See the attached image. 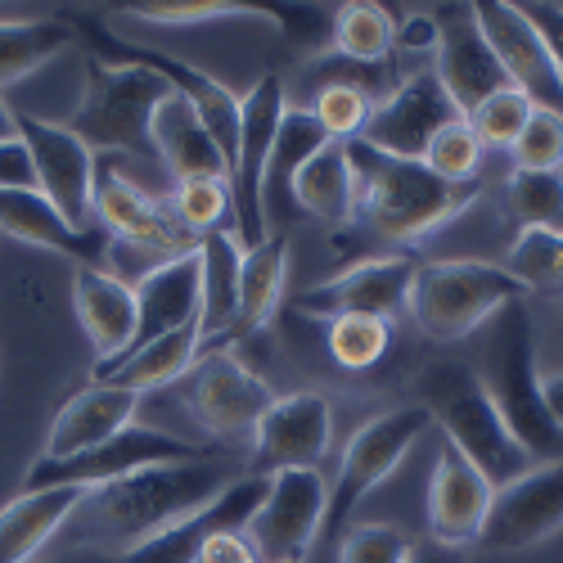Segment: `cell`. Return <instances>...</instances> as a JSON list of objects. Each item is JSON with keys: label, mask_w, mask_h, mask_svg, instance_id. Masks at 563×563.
Listing matches in <instances>:
<instances>
[{"label": "cell", "mask_w": 563, "mask_h": 563, "mask_svg": "<svg viewBox=\"0 0 563 563\" xmlns=\"http://www.w3.org/2000/svg\"><path fill=\"white\" fill-rule=\"evenodd\" d=\"M234 478L240 474H234V464L225 455L135 468V474H126L118 483L86 492V500L68 519L64 537H68V545H96V550L126 554L140 541H150L163 528L212 505Z\"/></svg>", "instance_id": "obj_1"}, {"label": "cell", "mask_w": 563, "mask_h": 563, "mask_svg": "<svg viewBox=\"0 0 563 563\" xmlns=\"http://www.w3.org/2000/svg\"><path fill=\"white\" fill-rule=\"evenodd\" d=\"M347 158L356 172V212L388 244H424L478 203L483 185H451L424 163L379 154L365 140H347Z\"/></svg>", "instance_id": "obj_2"}, {"label": "cell", "mask_w": 563, "mask_h": 563, "mask_svg": "<svg viewBox=\"0 0 563 563\" xmlns=\"http://www.w3.org/2000/svg\"><path fill=\"white\" fill-rule=\"evenodd\" d=\"M415 401L433 415V429H442L446 446H455L492 487H505L532 468V455L509 433L468 361L424 365L415 374Z\"/></svg>", "instance_id": "obj_3"}, {"label": "cell", "mask_w": 563, "mask_h": 563, "mask_svg": "<svg viewBox=\"0 0 563 563\" xmlns=\"http://www.w3.org/2000/svg\"><path fill=\"white\" fill-rule=\"evenodd\" d=\"M487 330V343L478 352V379L487 397L496 401L500 419L509 433L519 438V446L532 455V464L563 460V433L550 424V415L541 406V369H537V334H532V311L528 302L500 307Z\"/></svg>", "instance_id": "obj_4"}, {"label": "cell", "mask_w": 563, "mask_h": 563, "mask_svg": "<svg viewBox=\"0 0 563 563\" xmlns=\"http://www.w3.org/2000/svg\"><path fill=\"white\" fill-rule=\"evenodd\" d=\"M167 96H172V86L150 68L86 59L81 100L64 126L96 158H109V154L150 158L154 154V113Z\"/></svg>", "instance_id": "obj_5"}, {"label": "cell", "mask_w": 563, "mask_h": 563, "mask_svg": "<svg viewBox=\"0 0 563 563\" xmlns=\"http://www.w3.org/2000/svg\"><path fill=\"white\" fill-rule=\"evenodd\" d=\"M519 298H528V289L505 266L478 262V257H446V262L419 266L406 311L424 339L460 343L468 334H478L500 307Z\"/></svg>", "instance_id": "obj_6"}, {"label": "cell", "mask_w": 563, "mask_h": 563, "mask_svg": "<svg viewBox=\"0 0 563 563\" xmlns=\"http://www.w3.org/2000/svg\"><path fill=\"white\" fill-rule=\"evenodd\" d=\"M433 429V415L410 401V406H397V410H384V415H374L365 419V424L347 438L343 446V460H339V478L330 487V505H324V532L320 541H343L347 532V519L356 514V505L374 492V487H384L401 460L410 455V446L419 442Z\"/></svg>", "instance_id": "obj_7"}, {"label": "cell", "mask_w": 563, "mask_h": 563, "mask_svg": "<svg viewBox=\"0 0 563 563\" xmlns=\"http://www.w3.org/2000/svg\"><path fill=\"white\" fill-rule=\"evenodd\" d=\"M285 113H289V96L275 73H262L240 96V154H234V172H230V208H234L230 230L240 234L244 249H257L271 234L262 190Z\"/></svg>", "instance_id": "obj_8"}, {"label": "cell", "mask_w": 563, "mask_h": 563, "mask_svg": "<svg viewBox=\"0 0 563 563\" xmlns=\"http://www.w3.org/2000/svg\"><path fill=\"white\" fill-rule=\"evenodd\" d=\"M221 455L212 442H185L172 438L163 429H145V424H131L126 433L109 438L96 451H81L68 460H45L36 455L23 474V492L36 487H81V492H96L104 483H118L135 468H154V464H185V460H212Z\"/></svg>", "instance_id": "obj_9"}, {"label": "cell", "mask_w": 563, "mask_h": 563, "mask_svg": "<svg viewBox=\"0 0 563 563\" xmlns=\"http://www.w3.org/2000/svg\"><path fill=\"white\" fill-rule=\"evenodd\" d=\"M324 505L330 483L320 478V468H285L266 478V496L244 528L262 563H307L324 532Z\"/></svg>", "instance_id": "obj_10"}, {"label": "cell", "mask_w": 563, "mask_h": 563, "mask_svg": "<svg viewBox=\"0 0 563 563\" xmlns=\"http://www.w3.org/2000/svg\"><path fill=\"white\" fill-rule=\"evenodd\" d=\"M180 393L195 415V424L221 442L225 438H253L262 415L275 406V388L234 352L199 356L195 369L180 379Z\"/></svg>", "instance_id": "obj_11"}, {"label": "cell", "mask_w": 563, "mask_h": 563, "mask_svg": "<svg viewBox=\"0 0 563 563\" xmlns=\"http://www.w3.org/2000/svg\"><path fill=\"white\" fill-rule=\"evenodd\" d=\"M96 225L109 230V240L150 257V262H172L180 253H195L199 240L190 230H180L172 208H163L150 190L113 167V158L96 163Z\"/></svg>", "instance_id": "obj_12"}, {"label": "cell", "mask_w": 563, "mask_h": 563, "mask_svg": "<svg viewBox=\"0 0 563 563\" xmlns=\"http://www.w3.org/2000/svg\"><path fill=\"white\" fill-rule=\"evenodd\" d=\"M334 446V401L324 393H285L262 415L253 429V451L244 474L275 478L285 468H320V460Z\"/></svg>", "instance_id": "obj_13"}, {"label": "cell", "mask_w": 563, "mask_h": 563, "mask_svg": "<svg viewBox=\"0 0 563 563\" xmlns=\"http://www.w3.org/2000/svg\"><path fill=\"white\" fill-rule=\"evenodd\" d=\"M419 275V257L410 253H379L365 257L330 279L311 285L294 311L311 320H343V316H374V320H397L410 302V285Z\"/></svg>", "instance_id": "obj_14"}, {"label": "cell", "mask_w": 563, "mask_h": 563, "mask_svg": "<svg viewBox=\"0 0 563 563\" xmlns=\"http://www.w3.org/2000/svg\"><path fill=\"white\" fill-rule=\"evenodd\" d=\"M19 140L32 154V172H36V190L51 199L77 230L96 225V154H90L81 140L51 118L36 113H19Z\"/></svg>", "instance_id": "obj_15"}, {"label": "cell", "mask_w": 563, "mask_h": 563, "mask_svg": "<svg viewBox=\"0 0 563 563\" xmlns=\"http://www.w3.org/2000/svg\"><path fill=\"white\" fill-rule=\"evenodd\" d=\"M554 532H563V460L532 464L528 474L496 487L478 545L496 554H519L550 541Z\"/></svg>", "instance_id": "obj_16"}, {"label": "cell", "mask_w": 563, "mask_h": 563, "mask_svg": "<svg viewBox=\"0 0 563 563\" xmlns=\"http://www.w3.org/2000/svg\"><path fill=\"white\" fill-rule=\"evenodd\" d=\"M464 113L455 109V100L442 90L438 73H415L406 77L384 104H374L369 122H365V145H374L379 154H393V158H410L419 163L429 150V140L446 126V122H460Z\"/></svg>", "instance_id": "obj_17"}, {"label": "cell", "mask_w": 563, "mask_h": 563, "mask_svg": "<svg viewBox=\"0 0 563 563\" xmlns=\"http://www.w3.org/2000/svg\"><path fill=\"white\" fill-rule=\"evenodd\" d=\"M438 19V55H433V73L442 81V90L455 100V109L468 118L487 96L509 86L496 51L487 45L474 5H446L433 14Z\"/></svg>", "instance_id": "obj_18"}, {"label": "cell", "mask_w": 563, "mask_h": 563, "mask_svg": "<svg viewBox=\"0 0 563 563\" xmlns=\"http://www.w3.org/2000/svg\"><path fill=\"white\" fill-rule=\"evenodd\" d=\"M474 19H478L487 45L496 51V59H500L509 86L523 90V96H528L537 109L563 113V77L554 73L545 45H541L537 27L523 19V10L509 5V0H478Z\"/></svg>", "instance_id": "obj_19"}, {"label": "cell", "mask_w": 563, "mask_h": 563, "mask_svg": "<svg viewBox=\"0 0 563 563\" xmlns=\"http://www.w3.org/2000/svg\"><path fill=\"white\" fill-rule=\"evenodd\" d=\"M0 234L23 240L32 249H45V253H59L73 266H96V271H109V253H113L109 230L100 225L77 230L41 190H0Z\"/></svg>", "instance_id": "obj_20"}, {"label": "cell", "mask_w": 563, "mask_h": 563, "mask_svg": "<svg viewBox=\"0 0 563 563\" xmlns=\"http://www.w3.org/2000/svg\"><path fill=\"white\" fill-rule=\"evenodd\" d=\"M492 496H496V487L455 446L442 442L433 474H429V541L455 545V550L478 545Z\"/></svg>", "instance_id": "obj_21"}, {"label": "cell", "mask_w": 563, "mask_h": 563, "mask_svg": "<svg viewBox=\"0 0 563 563\" xmlns=\"http://www.w3.org/2000/svg\"><path fill=\"white\" fill-rule=\"evenodd\" d=\"M262 496H266V478L240 474L212 505H203L199 514H190V519L163 528L158 537L140 541L135 550L122 554V563H199V550H203V541L212 532H221V528H249V519L257 514Z\"/></svg>", "instance_id": "obj_22"}, {"label": "cell", "mask_w": 563, "mask_h": 563, "mask_svg": "<svg viewBox=\"0 0 563 563\" xmlns=\"http://www.w3.org/2000/svg\"><path fill=\"white\" fill-rule=\"evenodd\" d=\"M131 289H135V339H131V352L163 339V334L185 330V324H195L199 311H203L199 249L180 253L172 262H158L154 271L140 275Z\"/></svg>", "instance_id": "obj_23"}, {"label": "cell", "mask_w": 563, "mask_h": 563, "mask_svg": "<svg viewBox=\"0 0 563 563\" xmlns=\"http://www.w3.org/2000/svg\"><path fill=\"white\" fill-rule=\"evenodd\" d=\"M140 401H145L140 393H126V388H113V384H86L51 419V433H45L41 455L45 460H68V455L104 446L109 438H118L135 424Z\"/></svg>", "instance_id": "obj_24"}, {"label": "cell", "mask_w": 563, "mask_h": 563, "mask_svg": "<svg viewBox=\"0 0 563 563\" xmlns=\"http://www.w3.org/2000/svg\"><path fill=\"white\" fill-rule=\"evenodd\" d=\"M73 311L90 347H96V369H109L131 352V339H135L131 279H118L113 271H96V266H73Z\"/></svg>", "instance_id": "obj_25"}, {"label": "cell", "mask_w": 563, "mask_h": 563, "mask_svg": "<svg viewBox=\"0 0 563 563\" xmlns=\"http://www.w3.org/2000/svg\"><path fill=\"white\" fill-rule=\"evenodd\" d=\"M289 230H271L257 249L244 253V279H240V311H234L230 330L217 334L212 343L199 347V356L212 352H234L240 343H249L253 334H262L271 316L285 302V275H289Z\"/></svg>", "instance_id": "obj_26"}, {"label": "cell", "mask_w": 563, "mask_h": 563, "mask_svg": "<svg viewBox=\"0 0 563 563\" xmlns=\"http://www.w3.org/2000/svg\"><path fill=\"white\" fill-rule=\"evenodd\" d=\"M81 500V487H36L5 500L0 505V563H32L36 554H45V545L68 528Z\"/></svg>", "instance_id": "obj_27"}, {"label": "cell", "mask_w": 563, "mask_h": 563, "mask_svg": "<svg viewBox=\"0 0 563 563\" xmlns=\"http://www.w3.org/2000/svg\"><path fill=\"white\" fill-rule=\"evenodd\" d=\"M199 347H203V330H199V320H195V324H185V330H176V334H163V339H154L145 347L126 352L109 369H96V374H90V384H113V388H126V393L145 397L154 388L180 384L185 374L195 369Z\"/></svg>", "instance_id": "obj_28"}, {"label": "cell", "mask_w": 563, "mask_h": 563, "mask_svg": "<svg viewBox=\"0 0 563 563\" xmlns=\"http://www.w3.org/2000/svg\"><path fill=\"white\" fill-rule=\"evenodd\" d=\"M154 154L172 172V180H195V176H225L230 167L217 150V140L199 122V113L185 104L180 96H167L154 113Z\"/></svg>", "instance_id": "obj_29"}, {"label": "cell", "mask_w": 563, "mask_h": 563, "mask_svg": "<svg viewBox=\"0 0 563 563\" xmlns=\"http://www.w3.org/2000/svg\"><path fill=\"white\" fill-rule=\"evenodd\" d=\"M289 190H294V203L320 225H334V230L347 225L356 217V172L343 140H330L320 154H311L289 176Z\"/></svg>", "instance_id": "obj_30"}, {"label": "cell", "mask_w": 563, "mask_h": 563, "mask_svg": "<svg viewBox=\"0 0 563 563\" xmlns=\"http://www.w3.org/2000/svg\"><path fill=\"white\" fill-rule=\"evenodd\" d=\"M244 244L234 230H212L199 240V266H203V311L199 330L203 343L230 330L234 311H240V279H244Z\"/></svg>", "instance_id": "obj_31"}, {"label": "cell", "mask_w": 563, "mask_h": 563, "mask_svg": "<svg viewBox=\"0 0 563 563\" xmlns=\"http://www.w3.org/2000/svg\"><path fill=\"white\" fill-rule=\"evenodd\" d=\"M73 41L68 19H0V90L59 59Z\"/></svg>", "instance_id": "obj_32"}, {"label": "cell", "mask_w": 563, "mask_h": 563, "mask_svg": "<svg viewBox=\"0 0 563 563\" xmlns=\"http://www.w3.org/2000/svg\"><path fill=\"white\" fill-rule=\"evenodd\" d=\"M393 45H397V19L384 5H374V0H352V5L334 10V27L324 51L356 64H379L393 55Z\"/></svg>", "instance_id": "obj_33"}, {"label": "cell", "mask_w": 563, "mask_h": 563, "mask_svg": "<svg viewBox=\"0 0 563 563\" xmlns=\"http://www.w3.org/2000/svg\"><path fill=\"white\" fill-rule=\"evenodd\" d=\"M519 285L532 294H563V234L550 230H519L509 244V257L500 262Z\"/></svg>", "instance_id": "obj_34"}, {"label": "cell", "mask_w": 563, "mask_h": 563, "mask_svg": "<svg viewBox=\"0 0 563 563\" xmlns=\"http://www.w3.org/2000/svg\"><path fill=\"white\" fill-rule=\"evenodd\" d=\"M324 347H330L334 365L347 374H365L374 369L388 347H393V320H374V316H343L330 320V334H324Z\"/></svg>", "instance_id": "obj_35"}, {"label": "cell", "mask_w": 563, "mask_h": 563, "mask_svg": "<svg viewBox=\"0 0 563 563\" xmlns=\"http://www.w3.org/2000/svg\"><path fill=\"white\" fill-rule=\"evenodd\" d=\"M505 195L523 230L563 234V172H509Z\"/></svg>", "instance_id": "obj_36"}, {"label": "cell", "mask_w": 563, "mask_h": 563, "mask_svg": "<svg viewBox=\"0 0 563 563\" xmlns=\"http://www.w3.org/2000/svg\"><path fill=\"white\" fill-rule=\"evenodd\" d=\"M172 217L180 221V230H190L195 240L212 230H230V180L225 176H195V180H176L172 190Z\"/></svg>", "instance_id": "obj_37"}, {"label": "cell", "mask_w": 563, "mask_h": 563, "mask_svg": "<svg viewBox=\"0 0 563 563\" xmlns=\"http://www.w3.org/2000/svg\"><path fill=\"white\" fill-rule=\"evenodd\" d=\"M324 145H330V135H324V126L311 118V109H294L285 113V122H279V135H275V154H271V167H266V190H262V203L271 199V190L279 180H289L311 154H320Z\"/></svg>", "instance_id": "obj_38"}, {"label": "cell", "mask_w": 563, "mask_h": 563, "mask_svg": "<svg viewBox=\"0 0 563 563\" xmlns=\"http://www.w3.org/2000/svg\"><path fill=\"white\" fill-rule=\"evenodd\" d=\"M532 113H537V104L523 96V90L505 86V90H496V96H487L464 122L474 126V135H478L483 150H514Z\"/></svg>", "instance_id": "obj_39"}, {"label": "cell", "mask_w": 563, "mask_h": 563, "mask_svg": "<svg viewBox=\"0 0 563 563\" xmlns=\"http://www.w3.org/2000/svg\"><path fill=\"white\" fill-rule=\"evenodd\" d=\"M483 145H478V135L474 126H468L464 118L460 122H446L433 140H429V150H424V163L433 176L451 180V185H474L478 180V167H483Z\"/></svg>", "instance_id": "obj_40"}, {"label": "cell", "mask_w": 563, "mask_h": 563, "mask_svg": "<svg viewBox=\"0 0 563 563\" xmlns=\"http://www.w3.org/2000/svg\"><path fill=\"white\" fill-rule=\"evenodd\" d=\"M140 23L154 27H208V23H225V19H266L271 10H253V5H230V0H172V5H131L126 10Z\"/></svg>", "instance_id": "obj_41"}, {"label": "cell", "mask_w": 563, "mask_h": 563, "mask_svg": "<svg viewBox=\"0 0 563 563\" xmlns=\"http://www.w3.org/2000/svg\"><path fill=\"white\" fill-rule=\"evenodd\" d=\"M369 113H374V100L361 96V90H352V86H320L316 100H311V118L324 126V135L343 140V145L365 135Z\"/></svg>", "instance_id": "obj_42"}, {"label": "cell", "mask_w": 563, "mask_h": 563, "mask_svg": "<svg viewBox=\"0 0 563 563\" xmlns=\"http://www.w3.org/2000/svg\"><path fill=\"white\" fill-rule=\"evenodd\" d=\"M509 154L514 172H563V113L537 109Z\"/></svg>", "instance_id": "obj_43"}, {"label": "cell", "mask_w": 563, "mask_h": 563, "mask_svg": "<svg viewBox=\"0 0 563 563\" xmlns=\"http://www.w3.org/2000/svg\"><path fill=\"white\" fill-rule=\"evenodd\" d=\"M410 537L393 523H356L339 541V563H406Z\"/></svg>", "instance_id": "obj_44"}, {"label": "cell", "mask_w": 563, "mask_h": 563, "mask_svg": "<svg viewBox=\"0 0 563 563\" xmlns=\"http://www.w3.org/2000/svg\"><path fill=\"white\" fill-rule=\"evenodd\" d=\"M523 19L537 27L541 45H545V55L554 64V73L563 77V5H545V0H532V5H519Z\"/></svg>", "instance_id": "obj_45"}, {"label": "cell", "mask_w": 563, "mask_h": 563, "mask_svg": "<svg viewBox=\"0 0 563 563\" xmlns=\"http://www.w3.org/2000/svg\"><path fill=\"white\" fill-rule=\"evenodd\" d=\"M199 563H262V554H257V545L249 541L244 528H221L203 541Z\"/></svg>", "instance_id": "obj_46"}, {"label": "cell", "mask_w": 563, "mask_h": 563, "mask_svg": "<svg viewBox=\"0 0 563 563\" xmlns=\"http://www.w3.org/2000/svg\"><path fill=\"white\" fill-rule=\"evenodd\" d=\"M0 190H36V172H32V154L23 140L0 145Z\"/></svg>", "instance_id": "obj_47"}, {"label": "cell", "mask_w": 563, "mask_h": 563, "mask_svg": "<svg viewBox=\"0 0 563 563\" xmlns=\"http://www.w3.org/2000/svg\"><path fill=\"white\" fill-rule=\"evenodd\" d=\"M32 563H122V554H113V550H96V545H59V550H45V554H36Z\"/></svg>", "instance_id": "obj_48"}, {"label": "cell", "mask_w": 563, "mask_h": 563, "mask_svg": "<svg viewBox=\"0 0 563 563\" xmlns=\"http://www.w3.org/2000/svg\"><path fill=\"white\" fill-rule=\"evenodd\" d=\"M406 563H474L468 550L455 545H438V541H410V559Z\"/></svg>", "instance_id": "obj_49"}, {"label": "cell", "mask_w": 563, "mask_h": 563, "mask_svg": "<svg viewBox=\"0 0 563 563\" xmlns=\"http://www.w3.org/2000/svg\"><path fill=\"white\" fill-rule=\"evenodd\" d=\"M541 406H545V415H550V424L563 433V369L541 374Z\"/></svg>", "instance_id": "obj_50"}, {"label": "cell", "mask_w": 563, "mask_h": 563, "mask_svg": "<svg viewBox=\"0 0 563 563\" xmlns=\"http://www.w3.org/2000/svg\"><path fill=\"white\" fill-rule=\"evenodd\" d=\"M10 140H19V113L0 100V145H10Z\"/></svg>", "instance_id": "obj_51"}, {"label": "cell", "mask_w": 563, "mask_h": 563, "mask_svg": "<svg viewBox=\"0 0 563 563\" xmlns=\"http://www.w3.org/2000/svg\"><path fill=\"white\" fill-rule=\"evenodd\" d=\"M559 369H563V320H559Z\"/></svg>", "instance_id": "obj_52"}]
</instances>
